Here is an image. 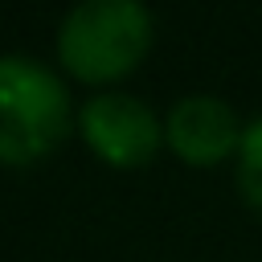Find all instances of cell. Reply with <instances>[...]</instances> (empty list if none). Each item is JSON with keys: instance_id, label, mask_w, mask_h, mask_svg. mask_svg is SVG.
<instances>
[{"instance_id": "6da1fadb", "label": "cell", "mask_w": 262, "mask_h": 262, "mask_svg": "<svg viewBox=\"0 0 262 262\" xmlns=\"http://www.w3.org/2000/svg\"><path fill=\"white\" fill-rule=\"evenodd\" d=\"M70 131L66 82L37 57H0V164H33Z\"/></svg>"}, {"instance_id": "7a4b0ae2", "label": "cell", "mask_w": 262, "mask_h": 262, "mask_svg": "<svg viewBox=\"0 0 262 262\" xmlns=\"http://www.w3.org/2000/svg\"><path fill=\"white\" fill-rule=\"evenodd\" d=\"M151 45V12L139 0H82L57 29V53L82 82H111L139 66Z\"/></svg>"}, {"instance_id": "277c9868", "label": "cell", "mask_w": 262, "mask_h": 262, "mask_svg": "<svg viewBox=\"0 0 262 262\" xmlns=\"http://www.w3.org/2000/svg\"><path fill=\"white\" fill-rule=\"evenodd\" d=\"M242 131L246 127H237L233 106L221 102V98H213V94H188V98H180L168 111V123H164V135L176 147V156L188 160V164H196V168L221 164L242 143Z\"/></svg>"}, {"instance_id": "5b68a950", "label": "cell", "mask_w": 262, "mask_h": 262, "mask_svg": "<svg viewBox=\"0 0 262 262\" xmlns=\"http://www.w3.org/2000/svg\"><path fill=\"white\" fill-rule=\"evenodd\" d=\"M237 184H242L246 201L262 209V115L242 131V143H237Z\"/></svg>"}, {"instance_id": "3957f363", "label": "cell", "mask_w": 262, "mask_h": 262, "mask_svg": "<svg viewBox=\"0 0 262 262\" xmlns=\"http://www.w3.org/2000/svg\"><path fill=\"white\" fill-rule=\"evenodd\" d=\"M82 135L86 143L115 168H139L156 156L160 147V119L151 115V106L135 94L123 90H106L82 102Z\"/></svg>"}]
</instances>
